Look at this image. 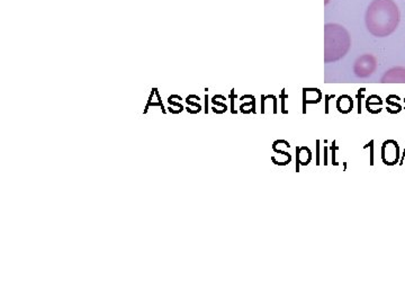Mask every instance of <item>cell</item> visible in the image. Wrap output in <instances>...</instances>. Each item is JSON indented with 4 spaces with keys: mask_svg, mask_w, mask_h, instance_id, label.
Segmentation results:
<instances>
[{
    "mask_svg": "<svg viewBox=\"0 0 405 304\" xmlns=\"http://www.w3.org/2000/svg\"><path fill=\"white\" fill-rule=\"evenodd\" d=\"M400 19V9L393 0H373L366 11V26L376 38H386L394 33Z\"/></svg>",
    "mask_w": 405,
    "mask_h": 304,
    "instance_id": "obj_1",
    "label": "cell"
},
{
    "mask_svg": "<svg viewBox=\"0 0 405 304\" xmlns=\"http://www.w3.org/2000/svg\"><path fill=\"white\" fill-rule=\"evenodd\" d=\"M352 42L344 26L327 24L324 26L325 62L337 61L346 56Z\"/></svg>",
    "mask_w": 405,
    "mask_h": 304,
    "instance_id": "obj_2",
    "label": "cell"
},
{
    "mask_svg": "<svg viewBox=\"0 0 405 304\" xmlns=\"http://www.w3.org/2000/svg\"><path fill=\"white\" fill-rule=\"evenodd\" d=\"M376 68H377V60L375 56L371 54H365L358 58L354 64V75L360 78L369 77L375 72Z\"/></svg>",
    "mask_w": 405,
    "mask_h": 304,
    "instance_id": "obj_3",
    "label": "cell"
},
{
    "mask_svg": "<svg viewBox=\"0 0 405 304\" xmlns=\"http://www.w3.org/2000/svg\"><path fill=\"white\" fill-rule=\"evenodd\" d=\"M400 147L394 140H387L381 147V161L385 165L394 166L399 163Z\"/></svg>",
    "mask_w": 405,
    "mask_h": 304,
    "instance_id": "obj_4",
    "label": "cell"
},
{
    "mask_svg": "<svg viewBox=\"0 0 405 304\" xmlns=\"http://www.w3.org/2000/svg\"><path fill=\"white\" fill-rule=\"evenodd\" d=\"M381 83H405V68L396 67L386 71Z\"/></svg>",
    "mask_w": 405,
    "mask_h": 304,
    "instance_id": "obj_5",
    "label": "cell"
},
{
    "mask_svg": "<svg viewBox=\"0 0 405 304\" xmlns=\"http://www.w3.org/2000/svg\"><path fill=\"white\" fill-rule=\"evenodd\" d=\"M312 161V152L307 147H296V173H299V166H307Z\"/></svg>",
    "mask_w": 405,
    "mask_h": 304,
    "instance_id": "obj_6",
    "label": "cell"
},
{
    "mask_svg": "<svg viewBox=\"0 0 405 304\" xmlns=\"http://www.w3.org/2000/svg\"><path fill=\"white\" fill-rule=\"evenodd\" d=\"M352 106H354V104H352V97L348 96V95H342L337 101V108L342 114H348V113L352 112Z\"/></svg>",
    "mask_w": 405,
    "mask_h": 304,
    "instance_id": "obj_7",
    "label": "cell"
},
{
    "mask_svg": "<svg viewBox=\"0 0 405 304\" xmlns=\"http://www.w3.org/2000/svg\"><path fill=\"white\" fill-rule=\"evenodd\" d=\"M155 95H157L158 101L157 103H152V101H148L147 106L144 108V114H147L148 110H149L150 106H160L161 110H163V114L165 113V106L163 104V99H161L160 95H159V91L158 88H155Z\"/></svg>",
    "mask_w": 405,
    "mask_h": 304,
    "instance_id": "obj_8",
    "label": "cell"
},
{
    "mask_svg": "<svg viewBox=\"0 0 405 304\" xmlns=\"http://www.w3.org/2000/svg\"><path fill=\"white\" fill-rule=\"evenodd\" d=\"M338 150L337 147L336 141L332 142L331 144V151H332V165L338 166L339 163L336 161V151Z\"/></svg>",
    "mask_w": 405,
    "mask_h": 304,
    "instance_id": "obj_9",
    "label": "cell"
},
{
    "mask_svg": "<svg viewBox=\"0 0 405 304\" xmlns=\"http://www.w3.org/2000/svg\"><path fill=\"white\" fill-rule=\"evenodd\" d=\"M371 148V166H374V141L373 140H371V142H369V143L367 144V146H365V149L366 148Z\"/></svg>",
    "mask_w": 405,
    "mask_h": 304,
    "instance_id": "obj_10",
    "label": "cell"
},
{
    "mask_svg": "<svg viewBox=\"0 0 405 304\" xmlns=\"http://www.w3.org/2000/svg\"><path fill=\"white\" fill-rule=\"evenodd\" d=\"M320 163V140H317V166Z\"/></svg>",
    "mask_w": 405,
    "mask_h": 304,
    "instance_id": "obj_11",
    "label": "cell"
},
{
    "mask_svg": "<svg viewBox=\"0 0 405 304\" xmlns=\"http://www.w3.org/2000/svg\"><path fill=\"white\" fill-rule=\"evenodd\" d=\"M168 103L170 105H173V106H177L179 107V108H185L184 106H183L182 104H180V103H176V101H171L170 98H168Z\"/></svg>",
    "mask_w": 405,
    "mask_h": 304,
    "instance_id": "obj_12",
    "label": "cell"
},
{
    "mask_svg": "<svg viewBox=\"0 0 405 304\" xmlns=\"http://www.w3.org/2000/svg\"><path fill=\"white\" fill-rule=\"evenodd\" d=\"M186 101H187V104L188 105H192V106H196L198 107V108H202V106H200V104H198V103H193V101H190V99L186 98Z\"/></svg>",
    "mask_w": 405,
    "mask_h": 304,
    "instance_id": "obj_13",
    "label": "cell"
},
{
    "mask_svg": "<svg viewBox=\"0 0 405 304\" xmlns=\"http://www.w3.org/2000/svg\"><path fill=\"white\" fill-rule=\"evenodd\" d=\"M169 112L173 113V114H179V113H182L184 111V108H179L178 111L173 110V108H168Z\"/></svg>",
    "mask_w": 405,
    "mask_h": 304,
    "instance_id": "obj_14",
    "label": "cell"
},
{
    "mask_svg": "<svg viewBox=\"0 0 405 304\" xmlns=\"http://www.w3.org/2000/svg\"><path fill=\"white\" fill-rule=\"evenodd\" d=\"M327 152H328V148L324 147V166L328 165V158H327Z\"/></svg>",
    "mask_w": 405,
    "mask_h": 304,
    "instance_id": "obj_15",
    "label": "cell"
},
{
    "mask_svg": "<svg viewBox=\"0 0 405 304\" xmlns=\"http://www.w3.org/2000/svg\"><path fill=\"white\" fill-rule=\"evenodd\" d=\"M205 99H206V101H205V113H206V114H207V112H208V107H207V105H208V101H207L208 97H207V95H206Z\"/></svg>",
    "mask_w": 405,
    "mask_h": 304,
    "instance_id": "obj_16",
    "label": "cell"
},
{
    "mask_svg": "<svg viewBox=\"0 0 405 304\" xmlns=\"http://www.w3.org/2000/svg\"><path fill=\"white\" fill-rule=\"evenodd\" d=\"M404 152H405V148H404ZM404 157H405V155L403 156L402 161H401V163H400V165H401V166L403 165V159H404Z\"/></svg>",
    "mask_w": 405,
    "mask_h": 304,
    "instance_id": "obj_17",
    "label": "cell"
}]
</instances>
